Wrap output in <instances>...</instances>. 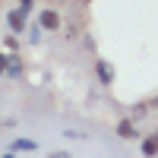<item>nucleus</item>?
Here are the masks:
<instances>
[{"instance_id":"obj_4","label":"nucleus","mask_w":158,"mask_h":158,"mask_svg":"<svg viewBox=\"0 0 158 158\" xmlns=\"http://www.w3.org/2000/svg\"><path fill=\"white\" fill-rule=\"evenodd\" d=\"M114 133H117V139H123V142H136V139H142V136H139V127H136L133 120H130V117H123V120H117Z\"/></svg>"},{"instance_id":"obj_12","label":"nucleus","mask_w":158,"mask_h":158,"mask_svg":"<svg viewBox=\"0 0 158 158\" xmlns=\"http://www.w3.org/2000/svg\"><path fill=\"white\" fill-rule=\"evenodd\" d=\"M48 158H73V152H67V149H57V152H51Z\"/></svg>"},{"instance_id":"obj_8","label":"nucleus","mask_w":158,"mask_h":158,"mask_svg":"<svg viewBox=\"0 0 158 158\" xmlns=\"http://www.w3.org/2000/svg\"><path fill=\"white\" fill-rule=\"evenodd\" d=\"M41 25L38 22H29V29H25V38H29V44H41Z\"/></svg>"},{"instance_id":"obj_13","label":"nucleus","mask_w":158,"mask_h":158,"mask_svg":"<svg viewBox=\"0 0 158 158\" xmlns=\"http://www.w3.org/2000/svg\"><path fill=\"white\" fill-rule=\"evenodd\" d=\"M0 158H16V155H13V152H3V155H0Z\"/></svg>"},{"instance_id":"obj_9","label":"nucleus","mask_w":158,"mask_h":158,"mask_svg":"<svg viewBox=\"0 0 158 158\" xmlns=\"http://www.w3.org/2000/svg\"><path fill=\"white\" fill-rule=\"evenodd\" d=\"M16 10L22 13L25 19H29L32 13H38V3H35V0H16Z\"/></svg>"},{"instance_id":"obj_3","label":"nucleus","mask_w":158,"mask_h":158,"mask_svg":"<svg viewBox=\"0 0 158 158\" xmlns=\"http://www.w3.org/2000/svg\"><path fill=\"white\" fill-rule=\"evenodd\" d=\"M3 22H6V29H10L13 35H25V29H29V19H25L16 6H13V10H3Z\"/></svg>"},{"instance_id":"obj_15","label":"nucleus","mask_w":158,"mask_h":158,"mask_svg":"<svg viewBox=\"0 0 158 158\" xmlns=\"http://www.w3.org/2000/svg\"><path fill=\"white\" fill-rule=\"evenodd\" d=\"M0 95H3V92H0Z\"/></svg>"},{"instance_id":"obj_14","label":"nucleus","mask_w":158,"mask_h":158,"mask_svg":"<svg viewBox=\"0 0 158 158\" xmlns=\"http://www.w3.org/2000/svg\"><path fill=\"white\" fill-rule=\"evenodd\" d=\"M152 104H155V108H158V98H155V101H152Z\"/></svg>"},{"instance_id":"obj_1","label":"nucleus","mask_w":158,"mask_h":158,"mask_svg":"<svg viewBox=\"0 0 158 158\" xmlns=\"http://www.w3.org/2000/svg\"><path fill=\"white\" fill-rule=\"evenodd\" d=\"M35 22L41 25V32H44V35H57V32H60V25H63V13H60L57 6H38Z\"/></svg>"},{"instance_id":"obj_6","label":"nucleus","mask_w":158,"mask_h":158,"mask_svg":"<svg viewBox=\"0 0 158 158\" xmlns=\"http://www.w3.org/2000/svg\"><path fill=\"white\" fill-rule=\"evenodd\" d=\"M158 155V133L142 136V158H155Z\"/></svg>"},{"instance_id":"obj_2","label":"nucleus","mask_w":158,"mask_h":158,"mask_svg":"<svg viewBox=\"0 0 158 158\" xmlns=\"http://www.w3.org/2000/svg\"><path fill=\"white\" fill-rule=\"evenodd\" d=\"M95 76H98V82L104 89H111L117 82V70H114V63L111 60H104V57H95Z\"/></svg>"},{"instance_id":"obj_7","label":"nucleus","mask_w":158,"mask_h":158,"mask_svg":"<svg viewBox=\"0 0 158 158\" xmlns=\"http://www.w3.org/2000/svg\"><path fill=\"white\" fill-rule=\"evenodd\" d=\"M22 70H25L22 57H19V54H10V63H6V76H10V79H19V76H22Z\"/></svg>"},{"instance_id":"obj_10","label":"nucleus","mask_w":158,"mask_h":158,"mask_svg":"<svg viewBox=\"0 0 158 158\" xmlns=\"http://www.w3.org/2000/svg\"><path fill=\"white\" fill-rule=\"evenodd\" d=\"M63 139H67V142H76V139H82L85 133H82V130H73V127H63V133H60Z\"/></svg>"},{"instance_id":"obj_5","label":"nucleus","mask_w":158,"mask_h":158,"mask_svg":"<svg viewBox=\"0 0 158 158\" xmlns=\"http://www.w3.org/2000/svg\"><path fill=\"white\" fill-rule=\"evenodd\" d=\"M35 149H38V142L29 139V136H13L10 146H6V152H13V155H19V152H35Z\"/></svg>"},{"instance_id":"obj_11","label":"nucleus","mask_w":158,"mask_h":158,"mask_svg":"<svg viewBox=\"0 0 158 158\" xmlns=\"http://www.w3.org/2000/svg\"><path fill=\"white\" fill-rule=\"evenodd\" d=\"M6 63H10V54L0 51V76H6Z\"/></svg>"}]
</instances>
